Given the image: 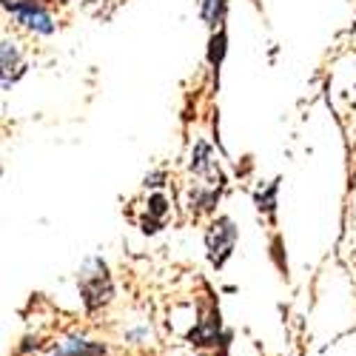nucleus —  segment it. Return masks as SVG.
<instances>
[{
    "instance_id": "39448f33",
    "label": "nucleus",
    "mask_w": 356,
    "mask_h": 356,
    "mask_svg": "<svg viewBox=\"0 0 356 356\" xmlns=\"http://www.w3.org/2000/svg\"><path fill=\"white\" fill-rule=\"evenodd\" d=\"M103 353H106L103 345H92V342H83V339H69L57 356H103Z\"/></svg>"
},
{
    "instance_id": "1a4fd4ad",
    "label": "nucleus",
    "mask_w": 356,
    "mask_h": 356,
    "mask_svg": "<svg viewBox=\"0 0 356 356\" xmlns=\"http://www.w3.org/2000/svg\"><path fill=\"white\" fill-rule=\"evenodd\" d=\"M274 191H277V183H271V188H268V194H257V202H259V209H265V211H274Z\"/></svg>"
},
{
    "instance_id": "f03ea898",
    "label": "nucleus",
    "mask_w": 356,
    "mask_h": 356,
    "mask_svg": "<svg viewBox=\"0 0 356 356\" xmlns=\"http://www.w3.org/2000/svg\"><path fill=\"white\" fill-rule=\"evenodd\" d=\"M234 240H236V228L228 217L217 220L211 228H209V236H205V243H209V251H211V262L214 265H222L234 248Z\"/></svg>"
},
{
    "instance_id": "423d86ee",
    "label": "nucleus",
    "mask_w": 356,
    "mask_h": 356,
    "mask_svg": "<svg viewBox=\"0 0 356 356\" xmlns=\"http://www.w3.org/2000/svg\"><path fill=\"white\" fill-rule=\"evenodd\" d=\"M222 54H225V32H220L217 38H211V51H209V60H211V66H220Z\"/></svg>"
},
{
    "instance_id": "f257e3e1",
    "label": "nucleus",
    "mask_w": 356,
    "mask_h": 356,
    "mask_svg": "<svg viewBox=\"0 0 356 356\" xmlns=\"http://www.w3.org/2000/svg\"><path fill=\"white\" fill-rule=\"evenodd\" d=\"M80 293H83V302L88 311H95L111 300V280H108L106 265L100 259L86 262V268L80 271Z\"/></svg>"
},
{
    "instance_id": "9d476101",
    "label": "nucleus",
    "mask_w": 356,
    "mask_h": 356,
    "mask_svg": "<svg viewBox=\"0 0 356 356\" xmlns=\"http://www.w3.org/2000/svg\"><path fill=\"white\" fill-rule=\"evenodd\" d=\"M15 60H17V51H15V49H12V43L6 40V43H3V72H9Z\"/></svg>"
},
{
    "instance_id": "7ed1b4c3",
    "label": "nucleus",
    "mask_w": 356,
    "mask_h": 356,
    "mask_svg": "<svg viewBox=\"0 0 356 356\" xmlns=\"http://www.w3.org/2000/svg\"><path fill=\"white\" fill-rule=\"evenodd\" d=\"M6 6L20 17V23H26L29 29H38V32H43V35H49L51 32V17L40 9V6H35V3H12V0H6Z\"/></svg>"
},
{
    "instance_id": "6e6552de",
    "label": "nucleus",
    "mask_w": 356,
    "mask_h": 356,
    "mask_svg": "<svg viewBox=\"0 0 356 356\" xmlns=\"http://www.w3.org/2000/svg\"><path fill=\"white\" fill-rule=\"evenodd\" d=\"M148 211H152L154 217H165V211H168V202H165V197L154 194L152 200H148Z\"/></svg>"
},
{
    "instance_id": "20e7f679",
    "label": "nucleus",
    "mask_w": 356,
    "mask_h": 356,
    "mask_svg": "<svg viewBox=\"0 0 356 356\" xmlns=\"http://www.w3.org/2000/svg\"><path fill=\"white\" fill-rule=\"evenodd\" d=\"M217 331H220V316L211 314V316H205V319L200 322V328H194V331L188 334V339H191V342H200V345H209V342H214Z\"/></svg>"
},
{
    "instance_id": "0eeeda50",
    "label": "nucleus",
    "mask_w": 356,
    "mask_h": 356,
    "mask_svg": "<svg viewBox=\"0 0 356 356\" xmlns=\"http://www.w3.org/2000/svg\"><path fill=\"white\" fill-rule=\"evenodd\" d=\"M222 15V0H202V17L209 23H217Z\"/></svg>"
}]
</instances>
